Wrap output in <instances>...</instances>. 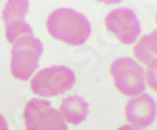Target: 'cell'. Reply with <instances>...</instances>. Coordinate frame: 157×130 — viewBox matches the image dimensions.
Listing matches in <instances>:
<instances>
[{
  "mask_svg": "<svg viewBox=\"0 0 157 130\" xmlns=\"http://www.w3.org/2000/svg\"><path fill=\"white\" fill-rule=\"evenodd\" d=\"M46 27L54 39L69 46L83 44L91 35V24L88 19L71 8H58L52 11L47 17Z\"/></svg>",
  "mask_w": 157,
  "mask_h": 130,
  "instance_id": "6da1fadb",
  "label": "cell"
},
{
  "mask_svg": "<svg viewBox=\"0 0 157 130\" xmlns=\"http://www.w3.org/2000/svg\"><path fill=\"white\" fill-rule=\"evenodd\" d=\"M43 54V44L33 36H24L11 49V75L16 80H29L38 69Z\"/></svg>",
  "mask_w": 157,
  "mask_h": 130,
  "instance_id": "7a4b0ae2",
  "label": "cell"
},
{
  "mask_svg": "<svg viewBox=\"0 0 157 130\" xmlns=\"http://www.w3.org/2000/svg\"><path fill=\"white\" fill-rule=\"evenodd\" d=\"M75 75L69 68L52 66L38 71L30 80L33 94L39 97H54L72 88Z\"/></svg>",
  "mask_w": 157,
  "mask_h": 130,
  "instance_id": "3957f363",
  "label": "cell"
},
{
  "mask_svg": "<svg viewBox=\"0 0 157 130\" xmlns=\"http://www.w3.org/2000/svg\"><path fill=\"white\" fill-rule=\"evenodd\" d=\"M110 74L116 89L124 96L135 97L145 91V72L132 58H118L110 64Z\"/></svg>",
  "mask_w": 157,
  "mask_h": 130,
  "instance_id": "277c9868",
  "label": "cell"
},
{
  "mask_svg": "<svg viewBox=\"0 0 157 130\" xmlns=\"http://www.w3.org/2000/svg\"><path fill=\"white\" fill-rule=\"evenodd\" d=\"M25 130H68L61 114L47 100L32 99L24 108Z\"/></svg>",
  "mask_w": 157,
  "mask_h": 130,
  "instance_id": "5b68a950",
  "label": "cell"
},
{
  "mask_svg": "<svg viewBox=\"0 0 157 130\" xmlns=\"http://www.w3.org/2000/svg\"><path fill=\"white\" fill-rule=\"evenodd\" d=\"M29 0H8L2 11V20L5 24L6 41L14 44L24 36H32V27L25 20L29 13Z\"/></svg>",
  "mask_w": 157,
  "mask_h": 130,
  "instance_id": "8992f818",
  "label": "cell"
},
{
  "mask_svg": "<svg viewBox=\"0 0 157 130\" xmlns=\"http://www.w3.org/2000/svg\"><path fill=\"white\" fill-rule=\"evenodd\" d=\"M105 28L121 44H132L140 35V22L129 8H116L105 16Z\"/></svg>",
  "mask_w": 157,
  "mask_h": 130,
  "instance_id": "52a82bcc",
  "label": "cell"
},
{
  "mask_svg": "<svg viewBox=\"0 0 157 130\" xmlns=\"http://www.w3.org/2000/svg\"><path fill=\"white\" fill-rule=\"evenodd\" d=\"M124 113L132 127L145 128L151 125L155 118V102L146 94H138L126 103Z\"/></svg>",
  "mask_w": 157,
  "mask_h": 130,
  "instance_id": "ba28073f",
  "label": "cell"
},
{
  "mask_svg": "<svg viewBox=\"0 0 157 130\" xmlns=\"http://www.w3.org/2000/svg\"><path fill=\"white\" fill-rule=\"evenodd\" d=\"M58 113L61 114L64 122L74 125L80 124L88 114V103L85 102V99L78 96H69L64 100H61Z\"/></svg>",
  "mask_w": 157,
  "mask_h": 130,
  "instance_id": "9c48e42d",
  "label": "cell"
},
{
  "mask_svg": "<svg viewBox=\"0 0 157 130\" xmlns=\"http://www.w3.org/2000/svg\"><path fill=\"white\" fill-rule=\"evenodd\" d=\"M157 33H149L145 35L138 39V43L134 46V57L137 61L146 64L149 68L155 66V61H157Z\"/></svg>",
  "mask_w": 157,
  "mask_h": 130,
  "instance_id": "30bf717a",
  "label": "cell"
},
{
  "mask_svg": "<svg viewBox=\"0 0 157 130\" xmlns=\"http://www.w3.org/2000/svg\"><path fill=\"white\" fill-rule=\"evenodd\" d=\"M145 82H148V85H149L154 91L157 89V83H155V66L148 69V74H146V77H145Z\"/></svg>",
  "mask_w": 157,
  "mask_h": 130,
  "instance_id": "8fae6325",
  "label": "cell"
},
{
  "mask_svg": "<svg viewBox=\"0 0 157 130\" xmlns=\"http://www.w3.org/2000/svg\"><path fill=\"white\" fill-rule=\"evenodd\" d=\"M0 130H8V122L2 114H0Z\"/></svg>",
  "mask_w": 157,
  "mask_h": 130,
  "instance_id": "7c38bea8",
  "label": "cell"
},
{
  "mask_svg": "<svg viewBox=\"0 0 157 130\" xmlns=\"http://www.w3.org/2000/svg\"><path fill=\"white\" fill-rule=\"evenodd\" d=\"M96 2H99V3H104V5H113V3L121 2V0H96Z\"/></svg>",
  "mask_w": 157,
  "mask_h": 130,
  "instance_id": "4fadbf2b",
  "label": "cell"
},
{
  "mask_svg": "<svg viewBox=\"0 0 157 130\" xmlns=\"http://www.w3.org/2000/svg\"><path fill=\"white\" fill-rule=\"evenodd\" d=\"M118 130H141V128H135V127H132V125H121Z\"/></svg>",
  "mask_w": 157,
  "mask_h": 130,
  "instance_id": "5bb4252c",
  "label": "cell"
}]
</instances>
